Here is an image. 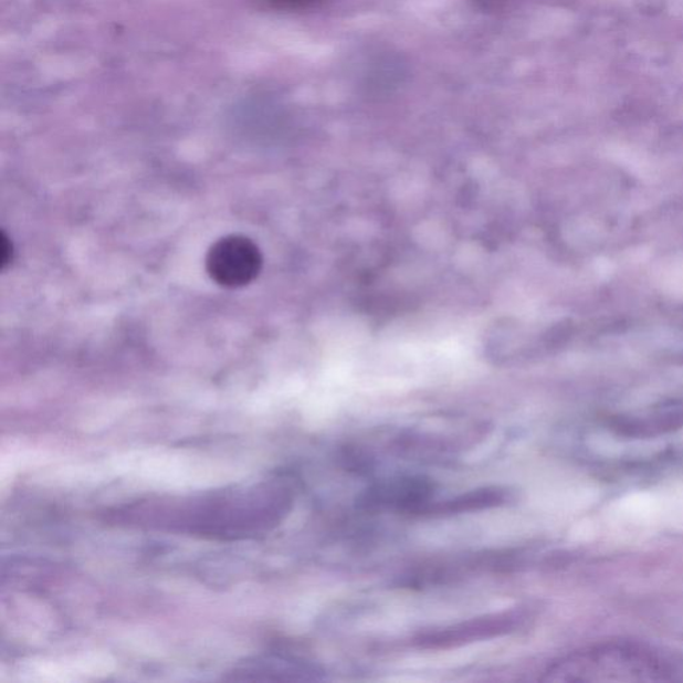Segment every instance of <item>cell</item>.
I'll return each instance as SVG.
<instances>
[{"mask_svg": "<svg viewBox=\"0 0 683 683\" xmlns=\"http://www.w3.org/2000/svg\"><path fill=\"white\" fill-rule=\"evenodd\" d=\"M547 682L683 681V662L660 649L635 642H609L578 650L551 663Z\"/></svg>", "mask_w": 683, "mask_h": 683, "instance_id": "1", "label": "cell"}, {"mask_svg": "<svg viewBox=\"0 0 683 683\" xmlns=\"http://www.w3.org/2000/svg\"><path fill=\"white\" fill-rule=\"evenodd\" d=\"M482 2H485L487 6H490V4H497L500 0H482Z\"/></svg>", "mask_w": 683, "mask_h": 683, "instance_id": "10", "label": "cell"}, {"mask_svg": "<svg viewBox=\"0 0 683 683\" xmlns=\"http://www.w3.org/2000/svg\"><path fill=\"white\" fill-rule=\"evenodd\" d=\"M233 674L234 680L314 681L321 679L322 670L311 662L269 656L249 661Z\"/></svg>", "mask_w": 683, "mask_h": 683, "instance_id": "6", "label": "cell"}, {"mask_svg": "<svg viewBox=\"0 0 683 683\" xmlns=\"http://www.w3.org/2000/svg\"><path fill=\"white\" fill-rule=\"evenodd\" d=\"M515 495L513 488L506 486H485L454 495V497L433 500L423 508L420 517H449V515L479 513L492 511L512 504Z\"/></svg>", "mask_w": 683, "mask_h": 683, "instance_id": "5", "label": "cell"}, {"mask_svg": "<svg viewBox=\"0 0 683 683\" xmlns=\"http://www.w3.org/2000/svg\"><path fill=\"white\" fill-rule=\"evenodd\" d=\"M266 2L280 10H306L325 3L326 0H266Z\"/></svg>", "mask_w": 683, "mask_h": 683, "instance_id": "8", "label": "cell"}, {"mask_svg": "<svg viewBox=\"0 0 683 683\" xmlns=\"http://www.w3.org/2000/svg\"><path fill=\"white\" fill-rule=\"evenodd\" d=\"M683 427V411L665 410L643 418L617 423L618 434L634 438H649L668 433Z\"/></svg>", "mask_w": 683, "mask_h": 683, "instance_id": "7", "label": "cell"}, {"mask_svg": "<svg viewBox=\"0 0 683 683\" xmlns=\"http://www.w3.org/2000/svg\"><path fill=\"white\" fill-rule=\"evenodd\" d=\"M527 621L525 610H505L462 621L440 629H431L417 634L411 640L412 648L420 650H450L467 647L511 635Z\"/></svg>", "mask_w": 683, "mask_h": 683, "instance_id": "2", "label": "cell"}, {"mask_svg": "<svg viewBox=\"0 0 683 683\" xmlns=\"http://www.w3.org/2000/svg\"><path fill=\"white\" fill-rule=\"evenodd\" d=\"M435 500V483L427 476H396L374 483L357 500V505L367 512H399L420 515Z\"/></svg>", "mask_w": 683, "mask_h": 683, "instance_id": "4", "label": "cell"}, {"mask_svg": "<svg viewBox=\"0 0 683 683\" xmlns=\"http://www.w3.org/2000/svg\"><path fill=\"white\" fill-rule=\"evenodd\" d=\"M2 267H8V264L12 261V254H14V249H12V243L9 240V237L4 233L2 234Z\"/></svg>", "mask_w": 683, "mask_h": 683, "instance_id": "9", "label": "cell"}, {"mask_svg": "<svg viewBox=\"0 0 683 683\" xmlns=\"http://www.w3.org/2000/svg\"><path fill=\"white\" fill-rule=\"evenodd\" d=\"M263 266L260 248L243 235H228L217 241L206 256V270L217 285L240 288L250 285Z\"/></svg>", "mask_w": 683, "mask_h": 683, "instance_id": "3", "label": "cell"}]
</instances>
